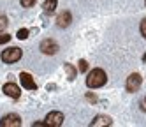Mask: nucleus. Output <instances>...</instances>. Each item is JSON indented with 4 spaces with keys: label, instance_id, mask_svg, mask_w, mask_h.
<instances>
[{
    "label": "nucleus",
    "instance_id": "nucleus-1",
    "mask_svg": "<svg viewBox=\"0 0 146 127\" xmlns=\"http://www.w3.org/2000/svg\"><path fill=\"white\" fill-rule=\"evenodd\" d=\"M106 81H108V76L102 69H92V72L86 78V87L88 88H100L106 85Z\"/></svg>",
    "mask_w": 146,
    "mask_h": 127
},
{
    "label": "nucleus",
    "instance_id": "nucleus-2",
    "mask_svg": "<svg viewBox=\"0 0 146 127\" xmlns=\"http://www.w3.org/2000/svg\"><path fill=\"white\" fill-rule=\"evenodd\" d=\"M21 55H23V51L19 48H9V49L2 51L0 58H2V62H5V64H14V62H18L21 58Z\"/></svg>",
    "mask_w": 146,
    "mask_h": 127
},
{
    "label": "nucleus",
    "instance_id": "nucleus-3",
    "mask_svg": "<svg viewBox=\"0 0 146 127\" xmlns=\"http://www.w3.org/2000/svg\"><path fill=\"white\" fill-rule=\"evenodd\" d=\"M39 49L44 53V55H55V53H58V44L53 41V39H44L42 42H40V46Z\"/></svg>",
    "mask_w": 146,
    "mask_h": 127
},
{
    "label": "nucleus",
    "instance_id": "nucleus-4",
    "mask_svg": "<svg viewBox=\"0 0 146 127\" xmlns=\"http://www.w3.org/2000/svg\"><path fill=\"white\" fill-rule=\"evenodd\" d=\"M141 83H143L141 74L134 72V74H130V76L127 78V83H125V87H127V90H129V92H137V90H139V87H141Z\"/></svg>",
    "mask_w": 146,
    "mask_h": 127
},
{
    "label": "nucleus",
    "instance_id": "nucleus-5",
    "mask_svg": "<svg viewBox=\"0 0 146 127\" xmlns=\"http://www.w3.org/2000/svg\"><path fill=\"white\" fill-rule=\"evenodd\" d=\"M64 113L62 111H51V113H48V116H46V124L49 125V127H60L62 124H64Z\"/></svg>",
    "mask_w": 146,
    "mask_h": 127
},
{
    "label": "nucleus",
    "instance_id": "nucleus-6",
    "mask_svg": "<svg viewBox=\"0 0 146 127\" xmlns=\"http://www.w3.org/2000/svg\"><path fill=\"white\" fill-rule=\"evenodd\" d=\"M23 122H21V118H19L18 115H14V113H11V115H5L2 120H0V127H19Z\"/></svg>",
    "mask_w": 146,
    "mask_h": 127
},
{
    "label": "nucleus",
    "instance_id": "nucleus-7",
    "mask_svg": "<svg viewBox=\"0 0 146 127\" xmlns=\"http://www.w3.org/2000/svg\"><path fill=\"white\" fill-rule=\"evenodd\" d=\"M2 90H4L5 95H9V97H13V99H19V95H21V90H19V87L16 83H5Z\"/></svg>",
    "mask_w": 146,
    "mask_h": 127
},
{
    "label": "nucleus",
    "instance_id": "nucleus-8",
    "mask_svg": "<svg viewBox=\"0 0 146 127\" xmlns=\"http://www.w3.org/2000/svg\"><path fill=\"white\" fill-rule=\"evenodd\" d=\"M19 81H21V85H23L27 90H35V88H37L34 78L30 76L28 72H21V74H19Z\"/></svg>",
    "mask_w": 146,
    "mask_h": 127
},
{
    "label": "nucleus",
    "instance_id": "nucleus-9",
    "mask_svg": "<svg viewBox=\"0 0 146 127\" xmlns=\"http://www.w3.org/2000/svg\"><path fill=\"white\" fill-rule=\"evenodd\" d=\"M70 21H72L70 13H69V11H64L62 14H58V18H56V25H58L60 28H67V27L70 25Z\"/></svg>",
    "mask_w": 146,
    "mask_h": 127
},
{
    "label": "nucleus",
    "instance_id": "nucleus-10",
    "mask_svg": "<svg viewBox=\"0 0 146 127\" xmlns=\"http://www.w3.org/2000/svg\"><path fill=\"white\" fill-rule=\"evenodd\" d=\"M113 124V120L109 118V116H104V115H99V116H95V120H92V127H102V125H111Z\"/></svg>",
    "mask_w": 146,
    "mask_h": 127
},
{
    "label": "nucleus",
    "instance_id": "nucleus-11",
    "mask_svg": "<svg viewBox=\"0 0 146 127\" xmlns=\"http://www.w3.org/2000/svg\"><path fill=\"white\" fill-rule=\"evenodd\" d=\"M42 9L46 11V13H53V11L56 9V0H46V2L42 4Z\"/></svg>",
    "mask_w": 146,
    "mask_h": 127
},
{
    "label": "nucleus",
    "instance_id": "nucleus-12",
    "mask_svg": "<svg viewBox=\"0 0 146 127\" xmlns=\"http://www.w3.org/2000/svg\"><path fill=\"white\" fill-rule=\"evenodd\" d=\"M64 67H65V71H67V74H69V80H74V78H76V69L72 67L70 64H65Z\"/></svg>",
    "mask_w": 146,
    "mask_h": 127
},
{
    "label": "nucleus",
    "instance_id": "nucleus-13",
    "mask_svg": "<svg viewBox=\"0 0 146 127\" xmlns=\"http://www.w3.org/2000/svg\"><path fill=\"white\" fill-rule=\"evenodd\" d=\"M7 23H9V19H7L2 13H0V32H4V30L7 28Z\"/></svg>",
    "mask_w": 146,
    "mask_h": 127
},
{
    "label": "nucleus",
    "instance_id": "nucleus-14",
    "mask_svg": "<svg viewBox=\"0 0 146 127\" xmlns=\"http://www.w3.org/2000/svg\"><path fill=\"white\" fill-rule=\"evenodd\" d=\"M16 37H18V39H27V37H28V30H27V28H19L18 34H16Z\"/></svg>",
    "mask_w": 146,
    "mask_h": 127
},
{
    "label": "nucleus",
    "instance_id": "nucleus-15",
    "mask_svg": "<svg viewBox=\"0 0 146 127\" xmlns=\"http://www.w3.org/2000/svg\"><path fill=\"white\" fill-rule=\"evenodd\" d=\"M37 0H21V5L23 7H34Z\"/></svg>",
    "mask_w": 146,
    "mask_h": 127
},
{
    "label": "nucleus",
    "instance_id": "nucleus-16",
    "mask_svg": "<svg viewBox=\"0 0 146 127\" xmlns=\"http://www.w3.org/2000/svg\"><path fill=\"white\" fill-rule=\"evenodd\" d=\"M139 30H141V35L146 39V19H143V21H141V27H139Z\"/></svg>",
    "mask_w": 146,
    "mask_h": 127
},
{
    "label": "nucleus",
    "instance_id": "nucleus-17",
    "mask_svg": "<svg viewBox=\"0 0 146 127\" xmlns=\"http://www.w3.org/2000/svg\"><path fill=\"white\" fill-rule=\"evenodd\" d=\"M9 41H11V35H9V34H0V44L9 42Z\"/></svg>",
    "mask_w": 146,
    "mask_h": 127
},
{
    "label": "nucleus",
    "instance_id": "nucleus-18",
    "mask_svg": "<svg viewBox=\"0 0 146 127\" xmlns=\"http://www.w3.org/2000/svg\"><path fill=\"white\" fill-rule=\"evenodd\" d=\"M88 69V64H86V60H79V71L81 72H85Z\"/></svg>",
    "mask_w": 146,
    "mask_h": 127
},
{
    "label": "nucleus",
    "instance_id": "nucleus-19",
    "mask_svg": "<svg viewBox=\"0 0 146 127\" xmlns=\"http://www.w3.org/2000/svg\"><path fill=\"white\" fill-rule=\"evenodd\" d=\"M44 125H48L46 122H35V124H32V127H44Z\"/></svg>",
    "mask_w": 146,
    "mask_h": 127
},
{
    "label": "nucleus",
    "instance_id": "nucleus-20",
    "mask_svg": "<svg viewBox=\"0 0 146 127\" xmlns=\"http://www.w3.org/2000/svg\"><path fill=\"white\" fill-rule=\"evenodd\" d=\"M141 110H143V111H146V97L141 101Z\"/></svg>",
    "mask_w": 146,
    "mask_h": 127
},
{
    "label": "nucleus",
    "instance_id": "nucleus-21",
    "mask_svg": "<svg viewBox=\"0 0 146 127\" xmlns=\"http://www.w3.org/2000/svg\"><path fill=\"white\" fill-rule=\"evenodd\" d=\"M143 60H146V55H144V57H143Z\"/></svg>",
    "mask_w": 146,
    "mask_h": 127
},
{
    "label": "nucleus",
    "instance_id": "nucleus-22",
    "mask_svg": "<svg viewBox=\"0 0 146 127\" xmlns=\"http://www.w3.org/2000/svg\"><path fill=\"white\" fill-rule=\"evenodd\" d=\"M144 4H146V0H144Z\"/></svg>",
    "mask_w": 146,
    "mask_h": 127
}]
</instances>
